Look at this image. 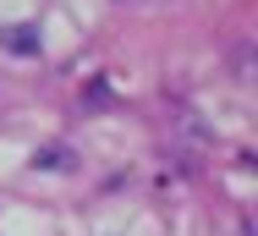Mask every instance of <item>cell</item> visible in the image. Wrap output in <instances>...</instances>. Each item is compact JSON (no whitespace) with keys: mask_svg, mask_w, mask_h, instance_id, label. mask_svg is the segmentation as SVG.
Returning a JSON list of instances; mask_svg holds the SVG:
<instances>
[{"mask_svg":"<svg viewBox=\"0 0 258 236\" xmlns=\"http://www.w3.org/2000/svg\"><path fill=\"white\" fill-rule=\"evenodd\" d=\"M33 170H60V176L77 170V148H72V143H50V148H39V154H33Z\"/></svg>","mask_w":258,"mask_h":236,"instance_id":"cell-1","label":"cell"},{"mask_svg":"<svg viewBox=\"0 0 258 236\" xmlns=\"http://www.w3.org/2000/svg\"><path fill=\"white\" fill-rule=\"evenodd\" d=\"M0 44H6V55H39V33L33 28H6Z\"/></svg>","mask_w":258,"mask_h":236,"instance_id":"cell-2","label":"cell"}]
</instances>
